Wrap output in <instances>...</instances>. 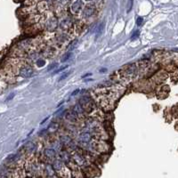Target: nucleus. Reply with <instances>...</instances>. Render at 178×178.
<instances>
[{"instance_id": "nucleus-8", "label": "nucleus", "mask_w": 178, "mask_h": 178, "mask_svg": "<svg viewBox=\"0 0 178 178\" xmlns=\"http://www.w3.org/2000/svg\"><path fill=\"white\" fill-rule=\"evenodd\" d=\"M62 167H63V165L61 161H55L53 165V168L57 172H60L62 169Z\"/></svg>"}, {"instance_id": "nucleus-13", "label": "nucleus", "mask_w": 178, "mask_h": 178, "mask_svg": "<svg viewBox=\"0 0 178 178\" xmlns=\"http://www.w3.org/2000/svg\"><path fill=\"white\" fill-rule=\"evenodd\" d=\"M74 159H75V161H77V163L78 164V165H82V164H84V159H83V158H81L80 156H78V155H76L75 157H74Z\"/></svg>"}, {"instance_id": "nucleus-18", "label": "nucleus", "mask_w": 178, "mask_h": 178, "mask_svg": "<svg viewBox=\"0 0 178 178\" xmlns=\"http://www.w3.org/2000/svg\"><path fill=\"white\" fill-rule=\"evenodd\" d=\"M14 96H15V94H11V95H10V96H8V97H7V101H10L11 99H13V98H14Z\"/></svg>"}, {"instance_id": "nucleus-20", "label": "nucleus", "mask_w": 178, "mask_h": 178, "mask_svg": "<svg viewBox=\"0 0 178 178\" xmlns=\"http://www.w3.org/2000/svg\"><path fill=\"white\" fill-rule=\"evenodd\" d=\"M56 66H57V64H56V63H54L52 66H50V67L48 68V70H50V69H54V68H55Z\"/></svg>"}, {"instance_id": "nucleus-15", "label": "nucleus", "mask_w": 178, "mask_h": 178, "mask_svg": "<svg viewBox=\"0 0 178 178\" xmlns=\"http://www.w3.org/2000/svg\"><path fill=\"white\" fill-rule=\"evenodd\" d=\"M70 54H71L70 53H68V54H65V55L62 57V62H64L65 61H67V60L69 59V57L70 56Z\"/></svg>"}, {"instance_id": "nucleus-5", "label": "nucleus", "mask_w": 178, "mask_h": 178, "mask_svg": "<svg viewBox=\"0 0 178 178\" xmlns=\"http://www.w3.org/2000/svg\"><path fill=\"white\" fill-rule=\"evenodd\" d=\"M57 26H58V21L56 20V18H52L46 23V29L48 30H54L57 28Z\"/></svg>"}, {"instance_id": "nucleus-3", "label": "nucleus", "mask_w": 178, "mask_h": 178, "mask_svg": "<svg viewBox=\"0 0 178 178\" xmlns=\"http://www.w3.org/2000/svg\"><path fill=\"white\" fill-rule=\"evenodd\" d=\"M95 13V7L93 6H87L86 7L84 8L82 12V16L85 19H87L89 17H91Z\"/></svg>"}, {"instance_id": "nucleus-12", "label": "nucleus", "mask_w": 178, "mask_h": 178, "mask_svg": "<svg viewBox=\"0 0 178 178\" xmlns=\"http://www.w3.org/2000/svg\"><path fill=\"white\" fill-rule=\"evenodd\" d=\"M61 141L63 144H68L71 143V139L68 136H62L61 137Z\"/></svg>"}, {"instance_id": "nucleus-16", "label": "nucleus", "mask_w": 178, "mask_h": 178, "mask_svg": "<svg viewBox=\"0 0 178 178\" xmlns=\"http://www.w3.org/2000/svg\"><path fill=\"white\" fill-rule=\"evenodd\" d=\"M69 74H70V71H68V72H66L65 74H63V75H62V76L60 77V79H59V80H60V81L63 80V79H64V78H66V77H67L69 75Z\"/></svg>"}, {"instance_id": "nucleus-6", "label": "nucleus", "mask_w": 178, "mask_h": 178, "mask_svg": "<svg viewBox=\"0 0 178 178\" xmlns=\"http://www.w3.org/2000/svg\"><path fill=\"white\" fill-rule=\"evenodd\" d=\"M45 155H46V157H47L49 158H53L55 156V151L54 149H46Z\"/></svg>"}, {"instance_id": "nucleus-14", "label": "nucleus", "mask_w": 178, "mask_h": 178, "mask_svg": "<svg viewBox=\"0 0 178 178\" xmlns=\"http://www.w3.org/2000/svg\"><path fill=\"white\" fill-rule=\"evenodd\" d=\"M143 18H142V17L137 18V20H136V24H137L138 26H141V25L143 24Z\"/></svg>"}, {"instance_id": "nucleus-19", "label": "nucleus", "mask_w": 178, "mask_h": 178, "mask_svg": "<svg viewBox=\"0 0 178 178\" xmlns=\"http://www.w3.org/2000/svg\"><path fill=\"white\" fill-rule=\"evenodd\" d=\"M79 92H80V90H79V89H77L76 91H74V92H73V93L71 94V96H76V95H77V93H79Z\"/></svg>"}, {"instance_id": "nucleus-1", "label": "nucleus", "mask_w": 178, "mask_h": 178, "mask_svg": "<svg viewBox=\"0 0 178 178\" xmlns=\"http://www.w3.org/2000/svg\"><path fill=\"white\" fill-rule=\"evenodd\" d=\"M19 74L23 77H30L33 75V69L29 65H24L20 69Z\"/></svg>"}, {"instance_id": "nucleus-10", "label": "nucleus", "mask_w": 178, "mask_h": 178, "mask_svg": "<svg viewBox=\"0 0 178 178\" xmlns=\"http://www.w3.org/2000/svg\"><path fill=\"white\" fill-rule=\"evenodd\" d=\"M35 144L33 143H28L26 145H25V148H26V150H27V151H29V152H31V151H33L34 150H35Z\"/></svg>"}, {"instance_id": "nucleus-2", "label": "nucleus", "mask_w": 178, "mask_h": 178, "mask_svg": "<svg viewBox=\"0 0 178 178\" xmlns=\"http://www.w3.org/2000/svg\"><path fill=\"white\" fill-rule=\"evenodd\" d=\"M83 8V2L81 0H76V1L72 4L71 6V12L74 14H77Z\"/></svg>"}, {"instance_id": "nucleus-17", "label": "nucleus", "mask_w": 178, "mask_h": 178, "mask_svg": "<svg viewBox=\"0 0 178 178\" xmlns=\"http://www.w3.org/2000/svg\"><path fill=\"white\" fill-rule=\"evenodd\" d=\"M67 67H68V65H65V66H64V67H62V68H60V69H57V70H55V72H54V73H59V72H60V71H62V69H66V68H67Z\"/></svg>"}, {"instance_id": "nucleus-9", "label": "nucleus", "mask_w": 178, "mask_h": 178, "mask_svg": "<svg viewBox=\"0 0 178 178\" xmlns=\"http://www.w3.org/2000/svg\"><path fill=\"white\" fill-rule=\"evenodd\" d=\"M45 171L49 174L48 176H55V174H54V169L50 165H46L45 166Z\"/></svg>"}, {"instance_id": "nucleus-11", "label": "nucleus", "mask_w": 178, "mask_h": 178, "mask_svg": "<svg viewBox=\"0 0 178 178\" xmlns=\"http://www.w3.org/2000/svg\"><path fill=\"white\" fill-rule=\"evenodd\" d=\"M70 25H71V23H70V22H69V20H65V21H63L62 22H61V27H62V29H63V30H67Z\"/></svg>"}, {"instance_id": "nucleus-7", "label": "nucleus", "mask_w": 178, "mask_h": 178, "mask_svg": "<svg viewBox=\"0 0 178 178\" xmlns=\"http://www.w3.org/2000/svg\"><path fill=\"white\" fill-rule=\"evenodd\" d=\"M76 115H77L76 112H72V111H68L66 113V118L70 120V121H76L77 120V118H76Z\"/></svg>"}, {"instance_id": "nucleus-21", "label": "nucleus", "mask_w": 178, "mask_h": 178, "mask_svg": "<svg viewBox=\"0 0 178 178\" xmlns=\"http://www.w3.org/2000/svg\"><path fill=\"white\" fill-rule=\"evenodd\" d=\"M86 1H92V0H86Z\"/></svg>"}, {"instance_id": "nucleus-4", "label": "nucleus", "mask_w": 178, "mask_h": 178, "mask_svg": "<svg viewBox=\"0 0 178 178\" xmlns=\"http://www.w3.org/2000/svg\"><path fill=\"white\" fill-rule=\"evenodd\" d=\"M91 135L89 134L88 132H84V133H81L78 136V141L82 143H87L91 141Z\"/></svg>"}]
</instances>
